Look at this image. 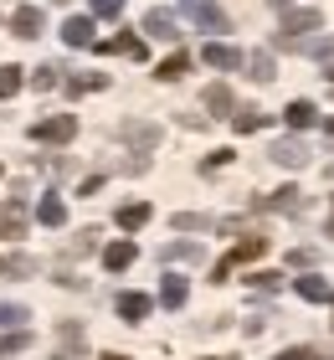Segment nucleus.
<instances>
[{
	"label": "nucleus",
	"mask_w": 334,
	"mask_h": 360,
	"mask_svg": "<svg viewBox=\"0 0 334 360\" xmlns=\"http://www.w3.org/2000/svg\"><path fill=\"white\" fill-rule=\"evenodd\" d=\"M180 11H186L200 31H231V15L216 6V0H180Z\"/></svg>",
	"instance_id": "f257e3e1"
},
{
	"label": "nucleus",
	"mask_w": 334,
	"mask_h": 360,
	"mask_svg": "<svg viewBox=\"0 0 334 360\" xmlns=\"http://www.w3.org/2000/svg\"><path fill=\"white\" fill-rule=\"evenodd\" d=\"M72 134H77V119H72V113H52V119H37V124H31V139H37V144H67Z\"/></svg>",
	"instance_id": "f03ea898"
},
{
	"label": "nucleus",
	"mask_w": 334,
	"mask_h": 360,
	"mask_svg": "<svg viewBox=\"0 0 334 360\" xmlns=\"http://www.w3.org/2000/svg\"><path fill=\"white\" fill-rule=\"evenodd\" d=\"M119 139L134 144V150H155V144H160V124H149V119H124V124H119Z\"/></svg>",
	"instance_id": "7ed1b4c3"
},
{
	"label": "nucleus",
	"mask_w": 334,
	"mask_h": 360,
	"mask_svg": "<svg viewBox=\"0 0 334 360\" xmlns=\"http://www.w3.org/2000/svg\"><path fill=\"white\" fill-rule=\"evenodd\" d=\"M267 160L283 165V170H298V165H309V144L304 139H278L273 150H267Z\"/></svg>",
	"instance_id": "20e7f679"
},
{
	"label": "nucleus",
	"mask_w": 334,
	"mask_h": 360,
	"mask_svg": "<svg viewBox=\"0 0 334 360\" xmlns=\"http://www.w3.org/2000/svg\"><path fill=\"white\" fill-rule=\"evenodd\" d=\"M257 211H288V217H298L304 211V191L298 186H283L273 195H257Z\"/></svg>",
	"instance_id": "39448f33"
},
{
	"label": "nucleus",
	"mask_w": 334,
	"mask_h": 360,
	"mask_svg": "<svg viewBox=\"0 0 334 360\" xmlns=\"http://www.w3.org/2000/svg\"><path fill=\"white\" fill-rule=\"evenodd\" d=\"M200 62H206V68H221V72H237L242 68V52H237V46H226V41H206V46H200Z\"/></svg>",
	"instance_id": "423d86ee"
},
{
	"label": "nucleus",
	"mask_w": 334,
	"mask_h": 360,
	"mask_svg": "<svg viewBox=\"0 0 334 360\" xmlns=\"http://www.w3.org/2000/svg\"><path fill=\"white\" fill-rule=\"evenodd\" d=\"M283 31H324V15L314 11V6H304V11H293V6H283Z\"/></svg>",
	"instance_id": "0eeeda50"
},
{
	"label": "nucleus",
	"mask_w": 334,
	"mask_h": 360,
	"mask_svg": "<svg viewBox=\"0 0 334 360\" xmlns=\"http://www.w3.org/2000/svg\"><path fill=\"white\" fill-rule=\"evenodd\" d=\"M0 237H6V242H21L26 237V206L21 201L0 206Z\"/></svg>",
	"instance_id": "6e6552de"
},
{
	"label": "nucleus",
	"mask_w": 334,
	"mask_h": 360,
	"mask_svg": "<svg viewBox=\"0 0 334 360\" xmlns=\"http://www.w3.org/2000/svg\"><path fill=\"white\" fill-rule=\"evenodd\" d=\"M41 26H46V21H41V11H37V6H21V11L11 15V31H15L21 41H37V37H41Z\"/></svg>",
	"instance_id": "1a4fd4ad"
},
{
	"label": "nucleus",
	"mask_w": 334,
	"mask_h": 360,
	"mask_svg": "<svg viewBox=\"0 0 334 360\" xmlns=\"http://www.w3.org/2000/svg\"><path fill=\"white\" fill-rule=\"evenodd\" d=\"M298 299H304V304H334V288L324 283V278L319 273H304V278H298Z\"/></svg>",
	"instance_id": "9d476101"
},
{
	"label": "nucleus",
	"mask_w": 334,
	"mask_h": 360,
	"mask_svg": "<svg viewBox=\"0 0 334 360\" xmlns=\"http://www.w3.org/2000/svg\"><path fill=\"white\" fill-rule=\"evenodd\" d=\"M134 257H139V248H134L129 237H119V242H108V248H103V268H108V273H124Z\"/></svg>",
	"instance_id": "9b49d317"
},
{
	"label": "nucleus",
	"mask_w": 334,
	"mask_h": 360,
	"mask_svg": "<svg viewBox=\"0 0 334 360\" xmlns=\"http://www.w3.org/2000/svg\"><path fill=\"white\" fill-rule=\"evenodd\" d=\"M139 31H144V37H160V41H175V37H180V26H175L170 11H149Z\"/></svg>",
	"instance_id": "f8f14e48"
},
{
	"label": "nucleus",
	"mask_w": 334,
	"mask_h": 360,
	"mask_svg": "<svg viewBox=\"0 0 334 360\" xmlns=\"http://www.w3.org/2000/svg\"><path fill=\"white\" fill-rule=\"evenodd\" d=\"M119 314H124L129 324H139V319L155 314V299H149V293H119Z\"/></svg>",
	"instance_id": "ddd939ff"
},
{
	"label": "nucleus",
	"mask_w": 334,
	"mask_h": 360,
	"mask_svg": "<svg viewBox=\"0 0 334 360\" xmlns=\"http://www.w3.org/2000/svg\"><path fill=\"white\" fill-rule=\"evenodd\" d=\"M72 355H82V324L67 319L57 330V360H72Z\"/></svg>",
	"instance_id": "4468645a"
},
{
	"label": "nucleus",
	"mask_w": 334,
	"mask_h": 360,
	"mask_svg": "<svg viewBox=\"0 0 334 360\" xmlns=\"http://www.w3.org/2000/svg\"><path fill=\"white\" fill-rule=\"evenodd\" d=\"M283 119H288V129H314L319 124V108H314L309 98H293V103L283 108Z\"/></svg>",
	"instance_id": "2eb2a0df"
},
{
	"label": "nucleus",
	"mask_w": 334,
	"mask_h": 360,
	"mask_svg": "<svg viewBox=\"0 0 334 360\" xmlns=\"http://www.w3.org/2000/svg\"><path fill=\"white\" fill-rule=\"evenodd\" d=\"M200 103H206V108L216 113V119H226V113L237 108V98H231V88H226V83H211L206 93H200Z\"/></svg>",
	"instance_id": "dca6fc26"
},
{
	"label": "nucleus",
	"mask_w": 334,
	"mask_h": 360,
	"mask_svg": "<svg viewBox=\"0 0 334 360\" xmlns=\"http://www.w3.org/2000/svg\"><path fill=\"white\" fill-rule=\"evenodd\" d=\"M62 41H67V46H93V21H88V15L62 21Z\"/></svg>",
	"instance_id": "f3484780"
},
{
	"label": "nucleus",
	"mask_w": 334,
	"mask_h": 360,
	"mask_svg": "<svg viewBox=\"0 0 334 360\" xmlns=\"http://www.w3.org/2000/svg\"><path fill=\"white\" fill-rule=\"evenodd\" d=\"M186 72H191V52H170V57H165L160 68H155V77H160V83H180Z\"/></svg>",
	"instance_id": "a211bd4d"
},
{
	"label": "nucleus",
	"mask_w": 334,
	"mask_h": 360,
	"mask_svg": "<svg viewBox=\"0 0 334 360\" xmlns=\"http://www.w3.org/2000/svg\"><path fill=\"white\" fill-rule=\"evenodd\" d=\"M149 217H155V206H149V201H129V206H119V226H124V232H139Z\"/></svg>",
	"instance_id": "6ab92c4d"
},
{
	"label": "nucleus",
	"mask_w": 334,
	"mask_h": 360,
	"mask_svg": "<svg viewBox=\"0 0 334 360\" xmlns=\"http://www.w3.org/2000/svg\"><path fill=\"white\" fill-rule=\"evenodd\" d=\"M262 252H267V237H242L237 248L226 252V263L237 268V263H252V257H262Z\"/></svg>",
	"instance_id": "aec40b11"
},
{
	"label": "nucleus",
	"mask_w": 334,
	"mask_h": 360,
	"mask_svg": "<svg viewBox=\"0 0 334 360\" xmlns=\"http://www.w3.org/2000/svg\"><path fill=\"white\" fill-rule=\"evenodd\" d=\"M186 278H180V273H170V278H165V288H160V304L165 309H186Z\"/></svg>",
	"instance_id": "412c9836"
},
{
	"label": "nucleus",
	"mask_w": 334,
	"mask_h": 360,
	"mask_svg": "<svg viewBox=\"0 0 334 360\" xmlns=\"http://www.w3.org/2000/svg\"><path fill=\"white\" fill-rule=\"evenodd\" d=\"M231 129H237V134H257V129H267V113L262 108H237L231 113Z\"/></svg>",
	"instance_id": "4be33fe9"
},
{
	"label": "nucleus",
	"mask_w": 334,
	"mask_h": 360,
	"mask_svg": "<svg viewBox=\"0 0 334 360\" xmlns=\"http://www.w3.org/2000/svg\"><path fill=\"white\" fill-rule=\"evenodd\" d=\"M103 83H108L103 72H72V77H67V93H72V98H82V93H98Z\"/></svg>",
	"instance_id": "5701e85b"
},
{
	"label": "nucleus",
	"mask_w": 334,
	"mask_h": 360,
	"mask_svg": "<svg viewBox=\"0 0 334 360\" xmlns=\"http://www.w3.org/2000/svg\"><path fill=\"white\" fill-rule=\"evenodd\" d=\"M37 217H41V226H62V221H67V206H62V195H41Z\"/></svg>",
	"instance_id": "b1692460"
},
{
	"label": "nucleus",
	"mask_w": 334,
	"mask_h": 360,
	"mask_svg": "<svg viewBox=\"0 0 334 360\" xmlns=\"http://www.w3.org/2000/svg\"><path fill=\"white\" fill-rule=\"evenodd\" d=\"M247 68H252V72H247L252 83H273V77H278V68H273V57H267V52H252V62H247Z\"/></svg>",
	"instance_id": "393cba45"
},
{
	"label": "nucleus",
	"mask_w": 334,
	"mask_h": 360,
	"mask_svg": "<svg viewBox=\"0 0 334 360\" xmlns=\"http://www.w3.org/2000/svg\"><path fill=\"white\" fill-rule=\"evenodd\" d=\"M103 52H119V57H144V41L129 31V37H113V41H103Z\"/></svg>",
	"instance_id": "a878e982"
},
{
	"label": "nucleus",
	"mask_w": 334,
	"mask_h": 360,
	"mask_svg": "<svg viewBox=\"0 0 334 360\" xmlns=\"http://www.w3.org/2000/svg\"><path fill=\"white\" fill-rule=\"evenodd\" d=\"M0 273L6 278H31L37 273V257H0Z\"/></svg>",
	"instance_id": "bb28decb"
},
{
	"label": "nucleus",
	"mask_w": 334,
	"mask_h": 360,
	"mask_svg": "<svg viewBox=\"0 0 334 360\" xmlns=\"http://www.w3.org/2000/svg\"><path fill=\"white\" fill-rule=\"evenodd\" d=\"M165 257H170V263H200V248H195V242H170Z\"/></svg>",
	"instance_id": "cd10ccee"
},
{
	"label": "nucleus",
	"mask_w": 334,
	"mask_h": 360,
	"mask_svg": "<svg viewBox=\"0 0 334 360\" xmlns=\"http://www.w3.org/2000/svg\"><path fill=\"white\" fill-rule=\"evenodd\" d=\"M31 345V335L26 330H15V335H0V360H11V355H21Z\"/></svg>",
	"instance_id": "c85d7f7f"
},
{
	"label": "nucleus",
	"mask_w": 334,
	"mask_h": 360,
	"mask_svg": "<svg viewBox=\"0 0 334 360\" xmlns=\"http://www.w3.org/2000/svg\"><path fill=\"white\" fill-rule=\"evenodd\" d=\"M21 83H26V72H21V68H0V98H11Z\"/></svg>",
	"instance_id": "c756f323"
},
{
	"label": "nucleus",
	"mask_w": 334,
	"mask_h": 360,
	"mask_svg": "<svg viewBox=\"0 0 334 360\" xmlns=\"http://www.w3.org/2000/svg\"><path fill=\"white\" fill-rule=\"evenodd\" d=\"M93 15H98V21H119V15H124V0H93Z\"/></svg>",
	"instance_id": "7c9ffc66"
},
{
	"label": "nucleus",
	"mask_w": 334,
	"mask_h": 360,
	"mask_svg": "<svg viewBox=\"0 0 334 360\" xmlns=\"http://www.w3.org/2000/svg\"><path fill=\"white\" fill-rule=\"evenodd\" d=\"M206 217H195V211H180V217H175V232H206Z\"/></svg>",
	"instance_id": "2f4dec72"
},
{
	"label": "nucleus",
	"mask_w": 334,
	"mask_h": 360,
	"mask_svg": "<svg viewBox=\"0 0 334 360\" xmlns=\"http://www.w3.org/2000/svg\"><path fill=\"white\" fill-rule=\"evenodd\" d=\"M31 88H37V93H52V88H57V68H37V72H31Z\"/></svg>",
	"instance_id": "473e14b6"
},
{
	"label": "nucleus",
	"mask_w": 334,
	"mask_h": 360,
	"mask_svg": "<svg viewBox=\"0 0 334 360\" xmlns=\"http://www.w3.org/2000/svg\"><path fill=\"white\" fill-rule=\"evenodd\" d=\"M247 283H252V288H267V293H273V288L283 283V273H267V268H257V273H247Z\"/></svg>",
	"instance_id": "72a5a7b5"
},
{
	"label": "nucleus",
	"mask_w": 334,
	"mask_h": 360,
	"mask_svg": "<svg viewBox=\"0 0 334 360\" xmlns=\"http://www.w3.org/2000/svg\"><path fill=\"white\" fill-rule=\"evenodd\" d=\"M21 319H26L21 304H0V324H6V330H21Z\"/></svg>",
	"instance_id": "f704fd0d"
},
{
	"label": "nucleus",
	"mask_w": 334,
	"mask_h": 360,
	"mask_svg": "<svg viewBox=\"0 0 334 360\" xmlns=\"http://www.w3.org/2000/svg\"><path fill=\"white\" fill-rule=\"evenodd\" d=\"M278 360H324V350H314V345H293V350H283Z\"/></svg>",
	"instance_id": "c9c22d12"
},
{
	"label": "nucleus",
	"mask_w": 334,
	"mask_h": 360,
	"mask_svg": "<svg viewBox=\"0 0 334 360\" xmlns=\"http://www.w3.org/2000/svg\"><path fill=\"white\" fill-rule=\"evenodd\" d=\"M221 165H231V150H211V155H206V165H200V170H221Z\"/></svg>",
	"instance_id": "e433bc0d"
},
{
	"label": "nucleus",
	"mask_w": 334,
	"mask_h": 360,
	"mask_svg": "<svg viewBox=\"0 0 334 360\" xmlns=\"http://www.w3.org/2000/svg\"><path fill=\"white\" fill-rule=\"evenodd\" d=\"M211 360H231V355H211Z\"/></svg>",
	"instance_id": "4c0bfd02"
},
{
	"label": "nucleus",
	"mask_w": 334,
	"mask_h": 360,
	"mask_svg": "<svg viewBox=\"0 0 334 360\" xmlns=\"http://www.w3.org/2000/svg\"><path fill=\"white\" fill-rule=\"evenodd\" d=\"M324 129H329V134H334V119H329V124H324Z\"/></svg>",
	"instance_id": "58836bf2"
},
{
	"label": "nucleus",
	"mask_w": 334,
	"mask_h": 360,
	"mask_svg": "<svg viewBox=\"0 0 334 360\" xmlns=\"http://www.w3.org/2000/svg\"><path fill=\"white\" fill-rule=\"evenodd\" d=\"M103 360H124V355H103Z\"/></svg>",
	"instance_id": "ea45409f"
},
{
	"label": "nucleus",
	"mask_w": 334,
	"mask_h": 360,
	"mask_svg": "<svg viewBox=\"0 0 334 360\" xmlns=\"http://www.w3.org/2000/svg\"><path fill=\"white\" fill-rule=\"evenodd\" d=\"M52 6H67V0H52Z\"/></svg>",
	"instance_id": "a19ab883"
},
{
	"label": "nucleus",
	"mask_w": 334,
	"mask_h": 360,
	"mask_svg": "<svg viewBox=\"0 0 334 360\" xmlns=\"http://www.w3.org/2000/svg\"><path fill=\"white\" fill-rule=\"evenodd\" d=\"M329 237H334V221H329Z\"/></svg>",
	"instance_id": "79ce46f5"
},
{
	"label": "nucleus",
	"mask_w": 334,
	"mask_h": 360,
	"mask_svg": "<svg viewBox=\"0 0 334 360\" xmlns=\"http://www.w3.org/2000/svg\"><path fill=\"white\" fill-rule=\"evenodd\" d=\"M329 77H334V68H329Z\"/></svg>",
	"instance_id": "37998d69"
}]
</instances>
